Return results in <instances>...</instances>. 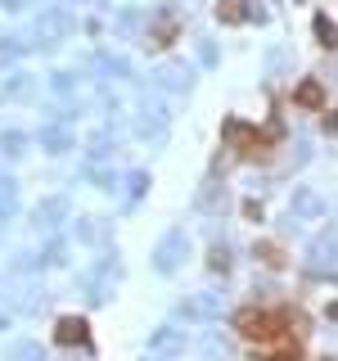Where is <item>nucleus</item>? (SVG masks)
Masks as SVG:
<instances>
[{
  "instance_id": "obj_1",
  "label": "nucleus",
  "mask_w": 338,
  "mask_h": 361,
  "mask_svg": "<svg viewBox=\"0 0 338 361\" xmlns=\"http://www.w3.org/2000/svg\"><path fill=\"white\" fill-rule=\"evenodd\" d=\"M239 325H244V335L257 339V344H270V339L284 335V330H279V316H270V312H244Z\"/></svg>"
},
{
  "instance_id": "obj_2",
  "label": "nucleus",
  "mask_w": 338,
  "mask_h": 361,
  "mask_svg": "<svg viewBox=\"0 0 338 361\" xmlns=\"http://www.w3.org/2000/svg\"><path fill=\"white\" fill-rule=\"evenodd\" d=\"M248 9H244V0H226V5H221V18H244Z\"/></svg>"
},
{
  "instance_id": "obj_3",
  "label": "nucleus",
  "mask_w": 338,
  "mask_h": 361,
  "mask_svg": "<svg viewBox=\"0 0 338 361\" xmlns=\"http://www.w3.org/2000/svg\"><path fill=\"white\" fill-rule=\"evenodd\" d=\"M59 339H63V344H72V339H82V321H63Z\"/></svg>"
},
{
  "instance_id": "obj_4",
  "label": "nucleus",
  "mask_w": 338,
  "mask_h": 361,
  "mask_svg": "<svg viewBox=\"0 0 338 361\" xmlns=\"http://www.w3.org/2000/svg\"><path fill=\"white\" fill-rule=\"evenodd\" d=\"M298 100H302V104H321V86H316V82H307V86L298 91Z\"/></svg>"
}]
</instances>
